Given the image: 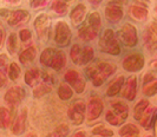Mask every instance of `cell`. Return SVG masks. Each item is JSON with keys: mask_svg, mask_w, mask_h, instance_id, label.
<instances>
[{"mask_svg": "<svg viewBox=\"0 0 157 137\" xmlns=\"http://www.w3.org/2000/svg\"><path fill=\"white\" fill-rule=\"evenodd\" d=\"M124 78H125L124 76H119V77H117L115 81L111 83L110 85H109V88H108V91H106L108 96L117 95L118 92L121 91V89L123 88V84H124V81H125Z\"/></svg>", "mask_w": 157, "mask_h": 137, "instance_id": "obj_24", "label": "cell"}, {"mask_svg": "<svg viewBox=\"0 0 157 137\" xmlns=\"http://www.w3.org/2000/svg\"><path fill=\"white\" fill-rule=\"evenodd\" d=\"M112 106V112L115 115H117L118 117H121L123 121H125L126 117H128V113H129V108L124 102H121V101H115L111 103Z\"/></svg>", "mask_w": 157, "mask_h": 137, "instance_id": "obj_19", "label": "cell"}, {"mask_svg": "<svg viewBox=\"0 0 157 137\" xmlns=\"http://www.w3.org/2000/svg\"><path fill=\"white\" fill-rule=\"evenodd\" d=\"M73 95V91L71 89V86L66 83H62L58 88V96L62 101H69Z\"/></svg>", "mask_w": 157, "mask_h": 137, "instance_id": "obj_28", "label": "cell"}, {"mask_svg": "<svg viewBox=\"0 0 157 137\" xmlns=\"http://www.w3.org/2000/svg\"><path fill=\"white\" fill-rule=\"evenodd\" d=\"M136 88H137V79H136L135 76H132V77L129 78V81L126 82V85L124 86L123 92H122L123 96L129 101H134L135 97H136V91H137Z\"/></svg>", "mask_w": 157, "mask_h": 137, "instance_id": "obj_17", "label": "cell"}, {"mask_svg": "<svg viewBox=\"0 0 157 137\" xmlns=\"http://www.w3.org/2000/svg\"><path fill=\"white\" fill-rule=\"evenodd\" d=\"M13 123V113L5 106H0V129H7Z\"/></svg>", "mask_w": 157, "mask_h": 137, "instance_id": "obj_18", "label": "cell"}, {"mask_svg": "<svg viewBox=\"0 0 157 137\" xmlns=\"http://www.w3.org/2000/svg\"><path fill=\"white\" fill-rule=\"evenodd\" d=\"M34 29L37 31V34L40 39H44L46 41L48 38V33H50V18L47 14L43 13L36 18L34 20Z\"/></svg>", "mask_w": 157, "mask_h": 137, "instance_id": "obj_7", "label": "cell"}, {"mask_svg": "<svg viewBox=\"0 0 157 137\" xmlns=\"http://www.w3.org/2000/svg\"><path fill=\"white\" fill-rule=\"evenodd\" d=\"M30 19V13L25 10H16L10 13L7 21L10 26H18V25L26 23Z\"/></svg>", "mask_w": 157, "mask_h": 137, "instance_id": "obj_13", "label": "cell"}, {"mask_svg": "<svg viewBox=\"0 0 157 137\" xmlns=\"http://www.w3.org/2000/svg\"><path fill=\"white\" fill-rule=\"evenodd\" d=\"M0 137H2V136H0Z\"/></svg>", "mask_w": 157, "mask_h": 137, "instance_id": "obj_50", "label": "cell"}, {"mask_svg": "<svg viewBox=\"0 0 157 137\" xmlns=\"http://www.w3.org/2000/svg\"><path fill=\"white\" fill-rule=\"evenodd\" d=\"M85 16H86V6L84 4H78L76 5L75 7L72 8L70 13V18L71 20L73 21L75 25L82 24L85 19Z\"/></svg>", "mask_w": 157, "mask_h": 137, "instance_id": "obj_16", "label": "cell"}, {"mask_svg": "<svg viewBox=\"0 0 157 137\" xmlns=\"http://www.w3.org/2000/svg\"><path fill=\"white\" fill-rule=\"evenodd\" d=\"M92 134L94 135H102L104 137H111L113 136V131L110 129H106L103 124H98L97 127H94L92 129Z\"/></svg>", "mask_w": 157, "mask_h": 137, "instance_id": "obj_33", "label": "cell"}, {"mask_svg": "<svg viewBox=\"0 0 157 137\" xmlns=\"http://www.w3.org/2000/svg\"><path fill=\"white\" fill-rule=\"evenodd\" d=\"M122 65H123V69L129 72H137V71H141L144 66V58L141 53L135 52L126 56L123 59Z\"/></svg>", "mask_w": 157, "mask_h": 137, "instance_id": "obj_4", "label": "cell"}, {"mask_svg": "<svg viewBox=\"0 0 157 137\" xmlns=\"http://www.w3.org/2000/svg\"><path fill=\"white\" fill-rule=\"evenodd\" d=\"M51 8L55 11L57 14L64 16V14L67 12L69 4H67V1H53V2L51 4Z\"/></svg>", "mask_w": 157, "mask_h": 137, "instance_id": "obj_31", "label": "cell"}, {"mask_svg": "<svg viewBox=\"0 0 157 137\" xmlns=\"http://www.w3.org/2000/svg\"><path fill=\"white\" fill-rule=\"evenodd\" d=\"M19 37H20L21 41L25 43V41H29L32 38V33L29 29H23V30H20V32H19Z\"/></svg>", "mask_w": 157, "mask_h": 137, "instance_id": "obj_39", "label": "cell"}, {"mask_svg": "<svg viewBox=\"0 0 157 137\" xmlns=\"http://www.w3.org/2000/svg\"><path fill=\"white\" fill-rule=\"evenodd\" d=\"M40 78V70L38 67H31L26 72H25V76H24V81L27 85L30 86H34V84H37L38 81Z\"/></svg>", "mask_w": 157, "mask_h": 137, "instance_id": "obj_20", "label": "cell"}, {"mask_svg": "<svg viewBox=\"0 0 157 137\" xmlns=\"http://www.w3.org/2000/svg\"><path fill=\"white\" fill-rule=\"evenodd\" d=\"M130 16L132 17L134 19H136V20L144 21L148 18V10L142 7L140 5V2H137L136 5L130 6Z\"/></svg>", "mask_w": 157, "mask_h": 137, "instance_id": "obj_21", "label": "cell"}, {"mask_svg": "<svg viewBox=\"0 0 157 137\" xmlns=\"http://www.w3.org/2000/svg\"><path fill=\"white\" fill-rule=\"evenodd\" d=\"M138 135V129L135 127L134 124H125L119 129V136L121 137H132Z\"/></svg>", "mask_w": 157, "mask_h": 137, "instance_id": "obj_29", "label": "cell"}, {"mask_svg": "<svg viewBox=\"0 0 157 137\" xmlns=\"http://www.w3.org/2000/svg\"><path fill=\"white\" fill-rule=\"evenodd\" d=\"M117 40H121L124 45L132 48L137 44V30L132 24H124L117 32Z\"/></svg>", "mask_w": 157, "mask_h": 137, "instance_id": "obj_2", "label": "cell"}, {"mask_svg": "<svg viewBox=\"0 0 157 137\" xmlns=\"http://www.w3.org/2000/svg\"><path fill=\"white\" fill-rule=\"evenodd\" d=\"M103 109H104V105L99 98H97V97L91 98L89 102V105H87V120L94 121L96 118H98L102 113Z\"/></svg>", "mask_w": 157, "mask_h": 137, "instance_id": "obj_11", "label": "cell"}, {"mask_svg": "<svg viewBox=\"0 0 157 137\" xmlns=\"http://www.w3.org/2000/svg\"><path fill=\"white\" fill-rule=\"evenodd\" d=\"M73 137H85V132L84 131H78Z\"/></svg>", "mask_w": 157, "mask_h": 137, "instance_id": "obj_46", "label": "cell"}, {"mask_svg": "<svg viewBox=\"0 0 157 137\" xmlns=\"http://www.w3.org/2000/svg\"><path fill=\"white\" fill-rule=\"evenodd\" d=\"M25 97H26V91L21 86H13L6 91L4 99L11 106H16L21 103V101Z\"/></svg>", "mask_w": 157, "mask_h": 137, "instance_id": "obj_8", "label": "cell"}, {"mask_svg": "<svg viewBox=\"0 0 157 137\" xmlns=\"http://www.w3.org/2000/svg\"><path fill=\"white\" fill-rule=\"evenodd\" d=\"M156 12H157V6H156Z\"/></svg>", "mask_w": 157, "mask_h": 137, "instance_id": "obj_48", "label": "cell"}, {"mask_svg": "<svg viewBox=\"0 0 157 137\" xmlns=\"http://www.w3.org/2000/svg\"><path fill=\"white\" fill-rule=\"evenodd\" d=\"M4 39H5V27L0 23V48H1L2 43H4Z\"/></svg>", "mask_w": 157, "mask_h": 137, "instance_id": "obj_41", "label": "cell"}, {"mask_svg": "<svg viewBox=\"0 0 157 137\" xmlns=\"http://www.w3.org/2000/svg\"><path fill=\"white\" fill-rule=\"evenodd\" d=\"M67 134H69V127L66 124H59L46 137H67Z\"/></svg>", "mask_w": 157, "mask_h": 137, "instance_id": "obj_32", "label": "cell"}, {"mask_svg": "<svg viewBox=\"0 0 157 137\" xmlns=\"http://www.w3.org/2000/svg\"><path fill=\"white\" fill-rule=\"evenodd\" d=\"M65 64H66V55H65L64 51L58 50L56 52L53 59H52V63L50 65V67H52L56 71H59L60 69H63L65 66Z\"/></svg>", "mask_w": 157, "mask_h": 137, "instance_id": "obj_22", "label": "cell"}, {"mask_svg": "<svg viewBox=\"0 0 157 137\" xmlns=\"http://www.w3.org/2000/svg\"><path fill=\"white\" fill-rule=\"evenodd\" d=\"M6 82H7V79H6V74L0 70V89L6 84Z\"/></svg>", "mask_w": 157, "mask_h": 137, "instance_id": "obj_43", "label": "cell"}, {"mask_svg": "<svg viewBox=\"0 0 157 137\" xmlns=\"http://www.w3.org/2000/svg\"><path fill=\"white\" fill-rule=\"evenodd\" d=\"M56 52H57V50L53 48H45V50L43 51L41 56H40V64L48 67V66L51 65V63H52V59H53V57H55Z\"/></svg>", "mask_w": 157, "mask_h": 137, "instance_id": "obj_25", "label": "cell"}, {"mask_svg": "<svg viewBox=\"0 0 157 137\" xmlns=\"http://www.w3.org/2000/svg\"><path fill=\"white\" fill-rule=\"evenodd\" d=\"M148 106H149V102H148V101H145V99L140 101V102L136 104V106H135V110H134L135 120L141 121L142 118H143V115L145 113L147 109H148Z\"/></svg>", "mask_w": 157, "mask_h": 137, "instance_id": "obj_27", "label": "cell"}, {"mask_svg": "<svg viewBox=\"0 0 157 137\" xmlns=\"http://www.w3.org/2000/svg\"><path fill=\"white\" fill-rule=\"evenodd\" d=\"M24 137H38V136H37L36 134H32V132H31V134H27V135H25Z\"/></svg>", "mask_w": 157, "mask_h": 137, "instance_id": "obj_47", "label": "cell"}, {"mask_svg": "<svg viewBox=\"0 0 157 137\" xmlns=\"http://www.w3.org/2000/svg\"><path fill=\"white\" fill-rule=\"evenodd\" d=\"M37 56V48L34 46L27 48L26 50H24L23 52L19 55V60L23 65H29L34 60V58Z\"/></svg>", "mask_w": 157, "mask_h": 137, "instance_id": "obj_23", "label": "cell"}, {"mask_svg": "<svg viewBox=\"0 0 157 137\" xmlns=\"http://www.w3.org/2000/svg\"><path fill=\"white\" fill-rule=\"evenodd\" d=\"M64 79L65 82L72 86L77 93H82L85 90V81L84 78L80 76V73L77 72L76 70H69L64 74Z\"/></svg>", "mask_w": 157, "mask_h": 137, "instance_id": "obj_6", "label": "cell"}, {"mask_svg": "<svg viewBox=\"0 0 157 137\" xmlns=\"http://www.w3.org/2000/svg\"><path fill=\"white\" fill-rule=\"evenodd\" d=\"M144 41L151 52L157 53V24L151 23L144 33Z\"/></svg>", "mask_w": 157, "mask_h": 137, "instance_id": "obj_9", "label": "cell"}, {"mask_svg": "<svg viewBox=\"0 0 157 137\" xmlns=\"http://www.w3.org/2000/svg\"><path fill=\"white\" fill-rule=\"evenodd\" d=\"M92 58H94V48H91V46H85V48H82V51H80L78 64H87V63H90L92 60Z\"/></svg>", "mask_w": 157, "mask_h": 137, "instance_id": "obj_26", "label": "cell"}, {"mask_svg": "<svg viewBox=\"0 0 157 137\" xmlns=\"http://www.w3.org/2000/svg\"><path fill=\"white\" fill-rule=\"evenodd\" d=\"M47 1H32L31 2V6L33 8H37V7H44L46 5Z\"/></svg>", "mask_w": 157, "mask_h": 137, "instance_id": "obj_42", "label": "cell"}, {"mask_svg": "<svg viewBox=\"0 0 157 137\" xmlns=\"http://www.w3.org/2000/svg\"><path fill=\"white\" fill-rule=\"evenodd\" d=\"M71 30L70 26L65 21H59L55 26V41L60 46H66L70 44L71 40Z\"/></svg>", "mask_w": 157, "mask_h": 137, "instance_id": "obj_3", "label": "cell"}, {"mask_svg": "<svg viewBox=\"0 0 157 137\" xmlns=\"http://www.w3.org/2000/svg\"><path fill=\"white\" fill-rule=\"evenodd\" d=\"M10 13H11V12H8V10H5V8L0 10V16H1V17H7V18H8Z\"/></svg>", "mask_w": 157, "mask_h": 137, "instance_id": "obj_45", "label": "cell"}, {"mask_svg": "<svg viewBox=\"0 0 157 137\" xmlns=\"http://www.w3.org/2000/svg\"><path fill=\"white\" fill-rule=\"evenodd\" d=\"M80 51H82V48L79 44H73L72 45V48H71V59L75 64H78V60H79V56H80Z\"/></svg>", "mask_w": 157, "mask_h": 137, "instance_id": "obj_36", "label": "cell"}, {"mask_svg": "<svg viewBox=\"0 0 157 137\" xmlns=\"http://www.w3.org/2000/svg\"><path fill=\"white\" fill-rule=\"evenodd\" d=\"M7 62H8V57L5 53L0 55V67L1 66H5V65L7 64Z\"/></svg>", "mask_w": 157, "mask_h": 137, "instance_id": "obj_44", "label": "cell"}, {"mask_svg": "<svg viewBox=\"0 0 157 137\" xmlns=\"http://www.w3.org/2000/svg\"><path fill=\"white\" fill-rule=\"evenodd\" d=\"M106 121L109 122L110 124H112V125H119L121 123L124 122L121 117H118L117 115H115V113L112 112L111 110H109V111L106 112Z\"/></svg>", "mask_w": 157, "mask_h": 137, "instance_id": "obj_38", "label": "cell"}, {"mask_svg": "<svg viewBox=\"0 0 157 137\" xmlns=\"http://www.w3.org/2000/svg\"><path fill=\"white\" fill-rule=\"evenodd\" d=\"M78 34L80 39H83L84 41H89L96 38V36L98 34V30L94 29L92 25H90L86 21L85 24H83L79 27Z\"/></svg>", "mask_w": 157, "mask_h": 137, "instance_id": "obj_15", "label": "cell"}, {"mask_svg": "<svg viewBox=\"0 0 157 137\" xmlns=\"http://www.w3.org/2000/svg\"><path fill=\"white\" fill-rule=\"evenodd\" d=\"M96 70H97V74L96 76H101L104 79H106L109 76L113 74L116 72V65L112 63H108V62H97L96 64ZM94 76V77H96Z\"/></svg>", "mask_w": 157, "mask_h": 137, "instance_id": "obj_14", "label": "cell"}, {"mask_svg": "<svg viewBox=\"0 0 157 137\" xmlns=\"http://www.w3.org/2000/svg\"><path fill=\"white\" fill-rule=\"evenodd\" d=\"M99 48L103 52L109 53L112 56H117L121 53V46L117 38L115 37V33L110 29H106L101 36L99 39Z\"/></svg>", "mask_w": 157, "mask_h": 137, "instance_id": "obj_1", "label": "cell"}, {"mask_svg": "<svg viewBox=\"0 0 157 137\" xmlns=\"http://www.w3.org/2000/svg\"><path fill=\"white\" fill-rule=\"evenodd\" d=\"M143 93L148 97L156 95L157 93V81L152 82V83H150V84H148V85H145L144 89H143Z\"/></svg>", "mask_w": 157, "mask_h": 137, "instance_id": "obj_37", "label": "cell"}, {"mask_svg": "<svg viewBox=\"0 0 157 137\" xmlns=\"http://www.w3.org/2000/svg\"><path fill=\"white\" fill-rule=\"evenodd\" d=\"M155 74L152 72H148L145 76H144V78H143V83H144V85H147V83L150 84V83H152V82H155Z\"/></svg>", "mask_w": 157, "mask_h": 137, "instance_id": "obj_40", "label": "cell"}, {"mask_svg": "<svg viewBox=\"0 0 157 137\" xmlns=\"http://www.w3.org/2000/svg\"><path fill=\"white\" fill-rule=\"evenodd\" d=\"M132 137H137V136H132Z\"/></svg>", "mask_w": 157, "mask_h": 137, "instance_id": "obj_49", "label": "cell"}, {"mask_svg": "<svg viewBox=\"0 0 157 137\" xmlns=\"http://www.w3.org/2000/svg\"><path fill=\"white\" fill-rule=\"evenodd\" d=\"M26 120H27V109L23 108L19 115L14 118V121L12 123V132L14 135H21L25 129H26Z\"/></svg>", "mask_w": 157, "mask_h": 137, "instance_id": "obj_12", "label": "cell"}, {"mask_svg": "<svg viewBox=\"0 0 157 137\" xmlns=\"http://www.w3.org/2000/svg\"><path fill=\"white\" fill-rule=\"evenodd\" d=\"M52 91V88L50 84H45V83H41L39 85H37L34 89H33V96L36 98H40V97L45 96L47 93H50Z\"/></svg>", "mask_w": 157, "mask_h": 137, "instance_id": "obj_30", "label": "cell"}, {"mask_svg": "<svg viewBox=\"0 0 157 137\" xmlns=\"http://www.w3.org/2000/svg\"><path fill=\"white\" fill-rule=\"evenodd\" d=\"M20 74V67L17 63H11L8 67V77L11 81H17Z\"/></svg>", "mask_w": 157, "mask_h": 137, "instance_id": "obj_35", "label": "cell"}, {"mask_svg": "<svg viewBox=\"0 0 157 137\" xmlns=\"http://www.w3.org/2000/svg\"><path fill=\"white\" fill-rule=\"evenodd\" d=\"M85 111H86V105L82 101H76L73 104L70 106L67 115L72 123L75 125H79L84 121V116H85Z\"/></svg>", "mask_w": 157, "mask_h": 137, "instance_id": "obj_5", "label": "cell"}, {"mask_svg": "<svg viewBox=\"0 0 157 137\" xmlns=\"http://www.w3.org/2000/svg\"><path fill=\"white\" fill-rule=\"evenodd\" d=\"M17 48H18V41H17V34L16 33H11L8 36V40H7V48L8 52L11 55L16 53Z\"/></svg>", "mask_w": 157, "mask_h": 137, "instance_id": "obj_34", "label": "cell"}, {"mask_svg": "<svg viewBox=\"0 0 157 137\" xmlns=\"http://www.w3.org/2000/svg\"><path fill=\"white\" fill-rule=\"evenodd\" d=\"M119 2H122V1H111L105 7V17L108 18V20H110L112 23L119 21L124 14L122 7L119 6Z\"/></svg>", "mask_w": 157, "mask_h": 137, "instance_id": "obj_10", "label": "cell"}]
</instances>
